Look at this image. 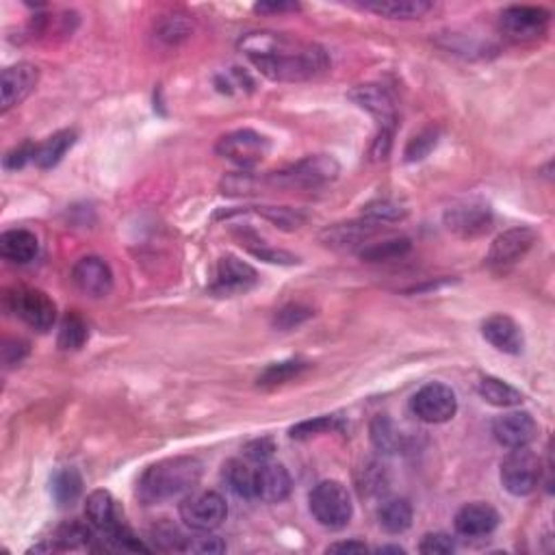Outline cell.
Here are the masks:
<instances>
[{"label":"cell","instance_id":"39","mask_svg":"<svg viewBox=\"0 0 555 555\" xmlns=\"http://www.w3.org/2000/svg\"><path fill=\"white\" fill-rule=\"evenodd\" d=\"M260 185L265 183L258 177H254V174L237 172V174H228V177L224 178L222 191L226 196H250L257 194Z\"/></svg>","mask_w":555,"mask_h":555},{"label":"cell","instance_id":"34","mask_svg":"<svg viewBox=\"0 0 555 555\" xmlns=\"http://www.w3.org/2000/svg\"><path fill=\"white\" fill-rule=\"evenodd\" d=\"M92 525H85L81 520H70V523L61 525L55 536V549H78L85 547L92 540Z\"/></svg>","mask_w":555,"mask_h":555},{"label":"cell","instance_id":"6","mask_svg":"<svg viewBox=\"0 0 555 555\" xmlns=\"http://www.w3.org/2000/svg\"><path fill=\"white\" fill-rule=\"evenodd\" d=\"M540 460L534 451H530V447L512 449L501 462V484L514 497L531 495L540 481Z\"/></svg>","mask_w":555,"mask_h":555},{"label":"cell","instance_id":"33","mask_svg":"<svg viewBox=\"0 0 555 555\" xmlns=\"http://www.w3.org/2000/svg\"><path fill=\"white\" fill-rule=\"evenodd\" d=\"M308 369V362L302 360H285V362H274L267 369L258 376L260 387H278V384H285L288 379L298 378L299 373Z\"/></svg>","mask_w":555,"mask_h":555},{"label":"cell","instance_id":"51","mask_svg":"<svg viewBox=\"0 0 555 555\" xmlns=\"http://www.w3.org/2000/svg\"><path fill=\"white\" fill-rule=\"evenodd\" d=\"M379 553H404V549L401 547H379Z\"/></svg>","mask_w":555,"mask_h":555},{"label":"cell","instance_id":"38","mask_svg":"<svg viewBox=\"0 0 555 555\" xmlns=\"http://www.w3.org/2000/svg\"><path fill=\"white\" fill-rule=\"evenodd\" d=\"M365 217L371 219V222H376V224L399 222V219L406 217V208L399 207L398 202L378 200V202L367 204V207H365Z\"/></svg>","mask_w":555,"mask_h":555},{"label":"cell","instance_id":"5","mask_svg":"<svg viewBox=\"0 0 555 555\" xmlns=\"http://www.w3.org/2000/svg\"><path fill=\"white\" fill-rule=\"evenodd\" d=\"M178 512L187 528L196 531H211L219 528L228 517V506H226V500L219 492L200 490L189 492L180 501Z\"/></svg>","mask_w":555,"mask_h":555},{"label":"cell","instance_id":"47","mask_svg":"<svg viewBox=\"0 0 555 555\" xmlns=\"http://www.w3.org/2000/svg\"><path fill=\"white\" fill-rule=\"evenodd\" d=\"M254 257L267 260V263H278V265H296L299 263L298 257L288 254L285 250H271V247H250Z\"/></svg>","mask_w":555,"mask_h":555},{"label":"cell","instance_id":"24","mask_svg":"<svg viewBox=\"0 0 555 555\" xmlns=\"http://www.w3.org/2000/svg\"><path fill=\"white\" fill-rule=\"evenodd\" d=\"M360 7L390 20H417L429 14L434 5L428 0H371V3H362Z\"/></svg>","mask_w":555,"mask_h":555},{"label":"cell","instance_id":"23","mask_svg":"<svg viewBox=\"0 0 555 555\" xmlns=\"http://www.w3.org/2000/svg\"><path fill=\"white\" fill-rule=\"evenodd\" d=\"M0 254L5 260L15 265H26L39 254V241L31 230L14 228L0 237Z\"/></svg>","mask_w":555,"mask_h":555},{"label":"cell","instance_id":"42","mask_svg":"<svg viewBox=\"0 0 555 555\" xmlns=\"http://www.w3.org/2000/svg\"><path fill=\"white\" fill-rule=\"evenodd\" d=\"M419 551L426 555H449L456 551V542L449 534L436 531V534L423 536L421 545H419Z\"/></svg>","mask_w":555,"mask_h":555},{"label":"cell","instance_id":"37","mask_svg":"<svg viewBox=\"0 0 555 555\" xmlns=\"http://www.w3.org/2000/svg\"><path fill=\"white\" fill-rule=\"evenodd\" d=\"M338 428V421L334 417H315L310 421H302L298 426H293L288 429V436L293 440H308L313 436H321L332 432V429Z\"/></svg>","mask_w":555,"mask_h":555},{"label":"cell","instance_id":"9","mask_svg":"<svg viewBox=\"0 0 555 555\" xmlns=\"http://www.w3.org/2000/svg\"><path fill=\"white\" fill-rule=\"evenodd\" d=\"M551 14L542 7H528V5H514L501 14L500 26L501 33L512 42H534L545 35Z\"/></svg>","mask_w":555,"mask_h":555},{"label":"cell","instance_id":"30","mask_svg":"<svg viewBox=\"0 0 555 555\" xmlns=\"http://www.w3.org/2000/svg\"><path fill=\"white\" fill-rule=\"evenodd\" d=\"M89 338V328L87 321L83 319L78 313H67L64 319H61L59 324V338H56V343H59V348L64 349V352H76V349H81L85 343H87Z\"/></svg>","mask_w":555,"mask_h":555},{"label":"cell","instance_id":"45","mask_svg":"<svg viewBox=\"0 0 555 555\" xmlns=\"http://www.w3.org/2000/svg\"><path fill=\"white\" fill-rule=\"evenodd\" d=\"M274 451H276L274 440L267 439V436H263V439H257V440H252V443H247L246 449H243V454H246L247 460L263 464V462H269V458L274 456Z\"/></svg>","mask_w":555,"mask_h":555},{"label":"cell","instance_id":"12","mask_svg":"<svg viewBox=\"0 0 555 555\" xmlns=\"http://www.w3.org/2000/svg\"><path fill=\"white\" fill-rule=\"evenodd\" d=\"M445 226L462 239L486 235L492 226L490 207L481 200H464L445 211Z\"/></svg>","mask_w":555,"mask_h":555},{"label":"cell","instance_id":"11","mask_svg":"<svg viewBox=\"0 0 555 555\" xmlns=\"http://www.w3.org/2000/svg\"><path fill=\"white\" fill-rule=\"evenodd\" d=\"M258 285V274L252 265L243 263L237 257L219 258L217 267H215L211 293L217 298H232L243 296V293L252 291Z\"/></svg>","mask_w":555,"mask_h":555},{"label":"cell","instance_id":"17","mask_svg":"<svg viewBox=\"0 0 555 555\" xmlns=\"http://www.w3.org/2000/svg\"><path fill=\"white\" fill-rule=\"evenodd\" d=\"M349 100L358 105L360 109L371 113L379 122L382 130H393L398 113H395V100L382 85H358L349 92Z\"/></svg>","mask_w":555,"mask_h":555},{"label":"cell","instance_id":"16","mask_svg":"<svg viewBox=\"0 0 555 555\" xmlns=\"http://www.w3.org/2000/svg\"><path fill=\"white\" fill-rule=\"evenodd\" d=\"M538 426L530 412H506L492 421V436L501 447L508 449H519V447H530L536 439Z\"/></svg>","mask_w":555,"mask_h":555},{"label":"cell","instance_id":"14","mask_svg":"<svg viewBox=\"0 0 555 555\" xmlns=\"http://www.w3.org/2000/svg\"><path fill=\"white\" fill-rule=\"evenodd\" d=\"M534 230L525 228V226H520V228H510L492 241L486 263H489V267L492 269H506L510 265L519 263V260L534 247Z\"/></svg>","mask_w":555,"mask_h":555},{"label":"cell","instance_id":"1","mask_svg":"<svg viewBox=\"0 0 555 555\" xmlns=\"http://www.w3.org/2000/svg\"><path fill=\"white\" fill-rule=\"evenodd\" d=\"M239 48L250 56L260 75L278 83H299L324 75L330 67L326 50L317 44H304L280 33H247Z\"/></svg>","mask_w":555,"mask_h":555},{"label":"cell","instance_id":"41","mask_svg":"<svg viewBox=\"0 0 555 555\" xmlns=\"http://www.w3.org/2000/svg\"><path fill=\"white\" fill-rule=\"evenodd\" d=\"M436 144H439V133H436L434 128H426L423 133L415 135V137L410 139V144L406 146V161H421V158H426L429 152L436 148Z\"/></svg>","mask_w":555,"mask_h":555},{"label":"cell","instance_id":"49","mask_svg":"<svg viewBox=\"0 0 555 555\" xmlns=\"http://www.w3.org/2000/svg\"><path fill=\"white\" fill-rule=\"evenodd\" d=\"M328 553H367L369 551V547L365 545V542L358 540H343V542H334L326 549Z\"/></svg>","mask_w":555,"mask_h":555},{"label":"cell","instance_id":"25","mask_svg":"<svg viewBox=\"0 0 555 555\" xmlns=\"http://www.w3.org/2000/svg\"><path fill=\"white\" fill-rule=\"evenodd\" d=\"M76 141V130H59L53 137H48L44 144H39L35 148V158L33 163L39 169H50L59 166L61 158L66 156V152L75 146Z\"/></svg>","mask_w":555,"mask_h":555},{"label":"cell","instance_id":"2","mask_svg":"<svg viewBox=\"0 0 555 555\" xmlns=\"http://www.w3.org/2000/svg\"><path fill=\"white\" fill-rule=\"evenodd\" d=\"M200 478L202 462L197 458H167L146 469L137 481V497L146 506H155L191 492Z\"/></svg>","mask_w":555,"mask_h":555},{"label":"cell","instance_id":"22","mask_svg":"<svg viewBox=\"0 0 555 555\" xmlns=\"http://www.w3.org/2000/svg\"><path fill=\"white\" fill-rule=\"evenodd\" d=\"M379 230H382V224L371 222V219H365V222H345L328 226L319 235V239L328 247H354L369 241Z\"/></svg>","mask_w":555,"mask_h":555},{"label":"cell","instance_id":"29","mask_svg":"<svg viewBox=\"0 0 555 555\" xmlns=\"http://www.w3.org/2000/svg\"><path fill=\"white\" fill-rule=\"evenodd\" d=\"M254 478L257 469H250L243 460H228L224 464V479L228 489L243 500H254Z\"/></svg>","mask_w":555,"mask_h":555},{"label":"cell","instance_id":"32","mask_svg":"<svg viewBox=\"0 0 555 555\" xmlns=\"http://www.w3.org/2000/svg\"><path fill=\"white\" fill-rule=\"evenodd\" d=\"M410 239L398 237V239H387L379 243H371L360 252V258L367 263H388V260H398L410 252Z\"/></svg>","mask_w":555,"mask_h":555},{"label":"cell","instance_id":"20","mask_svg":"<svg viewBox=\"0 0 555 555\" xmlns=\"http://www.w3.org/2000/svg\"><path fill=\"white\" fill-rule=\"evenodd\" d=\"M481 337L489 341L492 348L503 354L519 356L525 348L523 330L517 321L508 315H492L481 324Z\"/></svg>","mask_w":555,"mask_h":555},{"label":"cell","instance_id":"36","mask_svg":"<svg viewBox=\"0 0 555 555\" xmlns=\"http://www.w3.org/2000/svg\"><path fill=\"white\" fill-rule=\"evenodd\" d=\"M313 308H308V306L304 304H287L285 308L276 310L274 315V324L276 330H293V328L302 326L304 321H308L310 317H313Z\"/></svg>","mask_w":555,"mask_h":555},{"label":"cell","instance_id":"3","mask_svg":"<svg viewBox=\"0 0 555 555\" xmlns=\"http://www.w3.org/2000/svg\"><path fill=\"white\" fill-rule=\"evenodd\" d=\"M341 166L330 155L306 156L302 161L293 163L280 172H271L263 178V183L274 189H315V187L328 185L337 180Z\"/></svg>","mask_w":555,"mask_h":555},{"label":"cell","instance_id":"21","mask_svg":"<svg viewBox=\"0 0 555 555\" xmlns=\"http://www.w3.org/2000/svg\"><path fill=\"white\" fill-rule=\"evenodd\" d=\"M85 517L87 523L102 536H109L117 528H122V514L117 501L113 500L109 490H94L85 503Z\"/></svg>","mask_w":555,"mask_h":555},{"label":"cell","instance_id":"26","mask_svg":"<svg viewBox=\"0 0 555 555\" xmlns=\"http://www.w3.org/2000/svg\"><path fill=\"white\" fill-rule=\"evenodd\" d=\"M478 393L484 401H489L490 406L497 408H514L523 404V395L520 390H517L512 384H508L506 379L486 376L479 379L478 384Z\"/></svg>","mask_w":555,"mask_h":555},{"label":"cell","instance_id":"4","mask_svg":"<svg viewBox=\"0 0 555 555\" xmlns=\"http://www.w3.org/2000/svg\"><path fill=\"white\" fill-rule=\"evenodd\" d=\"M308 503L310 514L326 530H343L352 520V497H349V490L337 479L319 481L310 492Z\"/></svg>","mask_w":555,"mask_h":555},{"label":"cell","instance_id":"18","mask_svg":"<svg viewBox=\"0 0 555 555\" xmlns=\"http://www.w3.org/2000/svg\"><path fill=\"white\" fill-rule=\"evenodd\" d=\"M500 512L490 503L475 501L458 510L454 519V528L464 538H479L489 536L500 525Z\"/></svg>","mask_w":555,"mask_h":555},{"label":"cell","instance_id":"19","mask_svg":"<svg viewBox=\"0 0 555 555\" xmlns=\"http://www.w3.org/2000/svg\"><path fill=\"white\" fill-rule=\"evenodd\" d=\"M291 489V475H288L282 464L263 462L257 469V478H254V495H257V500L265 503H282L288 500Z\"/></svg>","mask_w":555,"mask_h":555},{"label":"cell","instance_id":"40","mask_svg":"<svg viewBox=\"0 0 555 555\" xmlns=\"http://www.w3.org/2000/svg\"><path fill=\"white\" fill-rule=\"evenodd\" d=\"M183 553H200V555H211V553H224L226 545L222 538L211 536L208 531H200L197 536H185Z\"/></svg>","mask_w":555,"mask_h":555},{"label":"cell","instance_id":"43","mask_svg":"<svg viewBox=\"0 0 555 555\" xmlns=\"http://www.w3.org/2000/svg\"><path fill=\"white\" fill-rule=\"evenodd\" d=\"M152 536H155V542H158V547L167 549V551H180V549H183L185 536L180 534L174 525L169 523L158 525V528H155V531H152Z\"/></svg>","mask_w":555,"mask_h":555},{"label":"cell","instance_id":"44","mask_svg":"<svg viewBox=\"0 0 555 555\" xmlns=\"http://www.w3.org/2000/svg\"><path fill=\"white\" fill-rule=\"evenodd\" d=\"M187 35H189V22H185L183 18H167L158 26V37L169 44H177Z\"/></svg>","mask_w":555,"mask_h":555},{"label":"cell","instance_id":"28","mask_svg":"<svg viewBox=\"0 0 555 555\" xmlns=\"http://www.w3.org/2000/svg\"><path fill=\"white\" fill-rule=\"evenodd\" d=\"M50 490H53L55 501L59 503L61 508L75 506L83 492L81 473L72 467L59 469V471L53 475V486H50Z\"/></svg>","mask_w":555,"mask_h":555},{"label":"cell","instance_id":"7","mask_svg":"<svg viewBox=\"0 0 555 555\" xmlns=\"http://www.w3.org/2000/svg\"><path fill=\"white\" fill-rule=\"evenodd\" d=\"M215 150H217L219 156L228 158L230 163L246 169L258 166V163L269 155L271 144L265 135L257 133V130L243 128L224 135V137L217 141V146H215Z\"/></svg>","mask_w":555,"mask_h":555},{"label":"cell","instance_id":"10","mask_svg":"<svg viewBox=\"0 0 555 555\" xmlns=\"http://www.w3.org/2000/svg\"><path fill=\"white\" fill-rule=\"evenodd\" d=\"M11 310L20 317L28 328L37 332H48L56 321V304L48 298V293L39 288H15L9 296Z\"/></svg>","mask_w":555,"mask_h":555},{"label":"cell","instance_id":"46","mask_svg":"<svg viewBox=\"0 0 555 555\" xmlns=\"http://www.w3.org/2000/svg\"><path fill=\"white\" fill-rule=\"evenodd\" d=\"M35 148L37 146H33V144H22L20 148H14L7 156H5V167L7 169L25 167L28 161L35 158Z\"/></svg>","mask_w":555,"mask_h":555},{"label":"cell","instance_id":"35","mask_svg":"<svg viewBox=\"0 0 555 555\" xmlns=\"http://www.w3.org/2000/svg\"><path fill=\"white\" fill-rule=\"evenodd\" d=\"M257 213L260 217H265L267 222H271L276 228L282 230H298L306 224V215L298 208H288V207H258Z\"/></svg>","mask_w":555,"mask_h":555},{"label":"cell","instance_id":"50","mask_svg":"<svg viewBox=\"0 0 555 555\" xmlns=\"http://www.w3.org/2000/svg\"><path fill=\"white\" fill-rule=\"evenodd\" d=\"M298 3H258L254 5L257 14H285V11H298Z\"/></svg>","mask_w":555,"mask_h":555},{"label":"cell","instance_id":"48","mask_svg":"<svg viewBox=\"0 0 555 555\" xmlns=\"http://www.w3.org/2000/svg\"><path fill=\"white\" fill-rule=\"evenodd\" d=\"M26 352H28V348H26L25 341H5V348H3L5 365H7V367L20 365L22 358L26 356Z\"/></svg>","mask_w":555,"mask_h":555},{"label":"cell","instance_id":"8","mask_svg":"<svg viewBox=\"0 0 555 555\" xmlns=\"http://www.w3.org/2000/svg\"><path fill=\"white\" fill-rule=\"evenodd\" d=\"M410 410L423 423H447L456 417L458 399L447 384L429 382L419 388L410 399Z\"/></svg>","mask_w":555,"mask_h":555},{"label":"cell","instance_id":"13","mask_svg":"<svg viewBox=\"0 0 555 555\" xmlns=\"http://www.w3.org/2000/svg\"><path fill=\"white\" fill-rule=\"evenodd\" d=\"M37 83H39L37 66L20 61V64L5 67L3 76H0V102H3L0 109H3V113L14 109L15 105H22V102L33 94V89L37 87Z\"/></svg>","mask_w":555,"mask_h":555},{"label":"cell","instance_id":"31","mask_svg":"<svg viewBox=\"0 0 555 555\" xmlns=\"http://www.w3.org/2000/svg\"><path fill=\"white\" fill-rule=\"evenodd\" d=\"M371 443L382 454H395L401 449V434L387 415H378L371 421Z\"/></svg>","mask_w":555,"mask_h":555},{"label":"cell","instance_id":"27","mask_svg":"<svg viewBox=\"0 0 555 555\" xmlns=\"http://www.w3.org/2000/svg\"><path fill=\"white\" fill-rule=\"evenodd\" d=\"M379 528L388 534H401L412 525V506L408 500H388L378 510Z\"/></svg>","mask_w":555,"mask_h":555},{"label":"cell","instance_id":"15","mask_svg":"<svg viewBox=\"0 0 555 555\" xmlns=\"http://www.w3.org/2000/svg\"><path fill=\"white\" fill-rule=\"evenodd\" d=\"M72 282L85 298H106L113 288V271L100 257H83L72 267Z\"/></svg>","mask_w":555,"mask_h":555}]
</instances>
